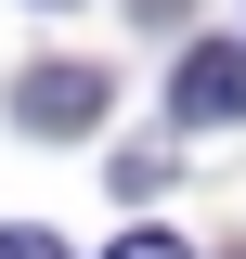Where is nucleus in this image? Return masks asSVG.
<instances>
[{
	"label": "nucleus",
	"mask_w": 246,
	"mask_h": 259,
	"mask_svg": "<svg viewBox=\"0 0 246 259\" xmlns=\"http://www.w3.org/2000/svg\"><path fill=\"white\" fill-rule=\"evenodd\" d=\"M0 259H65V246H52V233H0Z\"/></svg>",
	"instance_id": "nucleus-4"
},
{
	"label": "nucleus",
	"mask_w": 246,
	"mask_h": 259,
	"mask_svg": "<svg viewBox=\"0 0 246 259\" xmlns=\"http://www.w3.org/2000/svg\"><path fill=\"white\" fill-rule=\"evenodd\" d=\"M104 259H194V246H182V233H117Z\"/></svg>",
	"instance_id": "nucleus-3"
},
{
	"label": "nucleus",
	"mask_w": 246,
	"mask_h": 259,
	"mask_svg": "<svg viewBox=\"0 0 246 259\" xmlns=\"http://www.w3.org/2000/svg\"><path fill=\"white\" fill-rule=\"evenodd\" d=\"M104 104H117L104 65H26V78H13V130H39V143H78Z\"/></svg>",
	"instance_id": "nucleus-1"
},
{
	"label": "nucleus",
	"mask_w": 246,
	"mask_h": 259,
	"mask_svg": "<svg viewBox=\"0 0 246 259\" xmlns=\"http://www.w3.org/2000/svg\"><path fill=\"white\" fill-rule=\"evenodd\" d=\"M169 117H182V130H233V117H246V39H194Z\"/></svg>",
	"instance_id": "nucleus-2"
}]
</instances>
